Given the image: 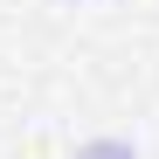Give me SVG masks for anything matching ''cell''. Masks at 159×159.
<instances>
[{
    "mask_svg": "<svg viewBox=\"0 0 159 159\" xmlns=\"http://www.w3.org/2000/svg\"><path fill=\"white\" fill-rule=\"evenodd\" d=\"M76 159H139V152H131V139H90Z\"/></svg>",
    "mask_w": 159,
    "mask_h": 159,
    "instance_id": "cell-1",
    "label": "cell"
}]
</instances>
